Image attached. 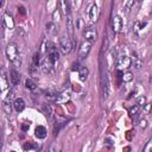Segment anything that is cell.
Segmentation results:
<instances>
[{
    "label": "cell",
    "mask_w": 152,
    "mask_h": 152,
    "mask_svg": "<svg viewBox=\"0 0 152 152\" xmlns=\"http://www.w3.org/2000/svg\"><path fill=\"white\" fill-rule=\"evenodd\" d=\"M132 80H133V74H132V72L127 71V72H124V74H122V81H124V82H129V81H132Z\"/></svg>",
    "instance_id": "cb8c5ba5"
},
{
    "label": "cell",
    "mask_w": 152,
    "mask_h": 152,
    "mask_svg": "<svg viewBox=\"0 0 152 152\" xmlns=\"http://www.w3.org/2000/svg\"><path fill=\"white\" fill-rule=\"evenodd\" d=\"M46 128L44 126H37L36 129H34V134L38 139H44L46 137Z\"/></svg>",
    "instance_id": "5bb4252c"
},
{
    "label": "cell",
    "mask_w": 152,
    "mask_h": 152,
    "mask_svg": "<svg viewBox=\"0 0 152 152\" xmlns=\"http://www.w3.org/2000/svg\"><path fill=\"white\" fill-rule=\"evenodd\" d=\"M139 113H140V107H139V106L135 104V106L131 107V109H129V116H131L133 120H135V119L138 118Z\"/></svg>",
    "instance_id": "e0dca14e"
},
{
    "label": "cell",
    "mask_w": 152,
    "mask_h": 152,
    "mask_svg": "<svg viewBox=\"0 0 152 152\" xmlns=\"http://www.w3.org/2000/svg\"><path fill=\"white\" fill-rule=\"evenodd\" d=\"M131 64H132V59L126 55H121L116 59V68L119 70H126L131 66Z\"/></svg>",
    "instance_id": "5b68a950"
},
{
    "label": "cell",
    "mask_w": 152,
    "mask_h": 152,
    "mask_svg": "<svg viewBox=\"0 0 152 152\" xmlns=\"http://www.w3.org/2000/svg\"><path fill=\"white\" fill-rule=\"evenodd\" d=\"M58 49L59 48H57L55 44H48V46H46V55L45 56L49 59H51L53 63L57 62L58 58H59V51H58Z\"/></svg>",
    "instance_id": "277c9868"
},
{
    "label": "cell",
    "mask_w": 152,
    "mask_h": 152,
    "mask_svg": "<svg viewBox=\"0 0 152 152\" xmlns=\"http://www.w3.org/2000/svg\"><path fill=\"white\" fill-rule=\"evenodd\" d=\"M23 148H24L25 151H27V150H36V148H38V147H37V145H36L34 142L27 141V142H25V144L23 145Z\"/></svg>",
    "instance_id": "44dd1931"
},
{
    "label": "cell",
    "mask_w": 152,
    "mask_h": 152,
    "mask_svg": "<svg viewBox=\"0 0 152 152\" xmlns=\"http://www.w3.org/2000/svg\"><path fill=\"white\" fill-rule=\"evenodd\" d=\"M91 43H89V42H83L82 44H81V46H80V49H78V57H80V59H84V58H87V56L89 55V52H90V50H91Z\"/></svg>",
    "instance_id": "8992f818"
},
{
    "label": "cell",
    "mask_w": 152,
    "mask_h": 152,
    "mask_svg": "<svg viewBox=\"0 0 152 152\" xmlns=\"http://www.w3.org/2000/svg\"><path fill=\"white\" fill-rule=\"evenodd\" d=\"M134 5V1H127V2H125V10H126V12H128L129 10H131V7Z\"/></svg>",
    "instance_id": "4316f807"
},
{
    "label": "cell",
    "mask_w": 152,
    "mask_h": 152,
    "mask_svg": "<svg viewBox=\"0 0 152 152\" xmlns=\"http://www.w3.org/2000/svg\"><path fill=\"white\" fill-rule=\"evenodd\" d=\"M112 28H113V32L114 33H118L121 31L122 28V19L120 15H114L113 19H112Z\"/></svg>",
    "instance_id": "ba28073f"
},
{
    "label": "cell",
    "mask_w": 152,
    "mask_h": 152,
    "mask_svg": "<svg viewBox=\"0 0 152 152\" xmlns=\"http://www.w3.org/2000/svg\"><path fill=\"white\" fill-rule=\"evenodd\" d=\"M28 127H30V126H28V124H24V125L21 126V129H23V131H27V129H28Z\"/></svg>",
    "instance_id": "f1b7e54d"
},
{
    "label": "cell",
    "mask_w": 152,
    "mask_h": 152,
    "mask_svg": "<svg viewBox=\"0 0 152 152\" xmlns=\"http://www.w3.org/2000/svg\"><path fill=\"white\" fill-rule=\"evenodd\" d=\"M8 87V81H7V76L5 75V71H1V91L4 93Z\"/></svg>",
    "instance_id": "ac0fdd59"
},
{
    "label": "cell",
    "mask_w": 152,
    "mask_h": 152,
    "mask_svg": "<svg viewBox=\"0 0 152 152\" xmlns=\"http://www.w3.org/2000/svg\"><path fill=\"white\" fill-rule=\"evenodd\" d=\"M10 81L12 83V86H18L20 82V74L19 71H17L15 69H12L10 71Z\"/></svg>",
    "instance_id": "8fae6325"
},
{
    "label": "cell",
    "mask_w": 152,
    "mask_h": 152,
    "mask_svg": "<svg viewBox=\"0 0 152 152\" xmlns=\"http://www.w3.org/2000/svg\"><path fill=\"white\" fill-rule=\"evenodd\" d=\"M66 28H68V32H69L70 38H72L74 37V20L71 18V15H68L66 17Z\"/></svg>",
    "instance_id": "9a60e30c"
},
{
    "label": "cell",
    "mask_w": 152,
    "mask_h": 152,
    "mask_svg": "<svg viewBox=\"0 0 152 152\" xmlns=\"http://www.w3.org/2000/svg\"><path fill=\"white\" fill-rule=\"evenodd\" d=\"M25 87H26L28 90H34L36 87H37V84H36V82H34L32 78H26V81H25Z\"/></svg>",
    "instance_id": "d6986e66"
},
{
    "label": "cell",
    "mask_w": 152,
    "mask_h": 152,
    "mask_svg": "<svg viewBox=\"0 0 152 152\" xmlns=\"http://www.w3.org/2000/svg\"><path fill=\"white\" fill-rule=\"evenodd\" d=\"M82 34L86 39V42H89V43H94L96 39H97V30L94 25H89V26H86L82 31Z\"/></svg>",
    "instance_id": "3957f363"
},
{
    "label": "cell",
    "mask_w": 152,
    "mask_h": 152,
    "mask_svg": "<svg viewBox=\"0 0 152 152\" xmlns=\"http://www.w3.org/2000/svg\"><path fill=\"white\" fill-rule=\"evenodd\" d=\"M89 75V70L87 66H80V70H78V76H80V80L81 81H86L87 77Z\"/></svg>",
    "instance_id": "2e32d148"
},
{
    "label": "cell",
    "mask_w": 152,
    "mask_h": 152,
    "mask_svg": "<svg viewBox=\"0 0 152 152\" xmlns=\"http://www.w3.org/2000/svg\"><path fill=\"white\" fill-rule=\"evenodd\" d=\"M2 18H4V19H2V21H4V25H5L7 28L12 30V28L14 27V20H13V17H12V15H11L8 12H5Z\"/></svg>",
    "instance_id": "30bf717a"
},
{
    "label": "cell",
    "mask_w": 152,
    "mask_h": 152,
    "mask_svg": "<svg viewBox=\"0 0 152 152\" xmlns=\"http://www.w3.org/2000/svg\"><path fill=\"white\" fill-rule=\"evenodd\" d=\"M40 61H42V59H40V53H39V52H36V53L33 55V58H32V65H34L36 68H38Z\"/></svg>",
    "instance_id": "ffe728a7"
},
{
    "label": "cell",
    "mask_w": 152,
    "mask_h": 152,
    "mask_svg": "<svg viewBox=\"0 0 152 152\" xmlns=\"http://www.w3.org/2000/svg\"><path fill=\"white\" fill-rule=\"evenodd\" d=\"M133 55L135 56V57H134V61H133V65L135 66V69H140L141 65H142V62H141V59L135 55V52H133Z\"/></svg>",
    "instance_id": "603a6c76"
},
{
    "label": "cell",
    "mask_w": 152,
    "mask_h": 152,
    "mask_svg": "<svg viewBox=\"0 0 152 152\" xmlns=\"http://www.w3.org/2000/svg\"><path fill=\"white\" fill-rule=\"evenodd\" d=\"M72 46H74V42L70 37L63 36V37L59 38V50L63 55L70 53V51L72 50Z\"/></svg>",
    "instance_id": "7a4b0ae2"
},
{
    "label": "cell",
    "mask_w": 152,
    "mask_h": 152,
    "mask_svg": "<svg viewBox=\"0 0 152 152\" xmlns=\"http://www.w3.org/2000/svg\"><path fill=\"white\" fill-rule=\"evenodd\" d=\"M139 126H140V128H141V129H145V128L147 127V121H146L145 119L140 120V122H139Z\"/></svg>",
    "instance_id": "83f0119b"
},
{
    "label": "cell",
    "mask_w": 152,
    "mask_h": 152,
    "mask_svg": "<svg viewBox=\"0 0 152 152\" xmlns=\"http://www.w3.org/2000/svg\"><path fill=\"white\" fill-rule=\"evenodd\" d=\"M142 152H152V138H151V139L148 140V142L145 145Z\"/></svg>",
    "instance_id": "484cf974"
},
{
    "label": "cell",
    "mask_w": 152,
    "mask_h": 152,
    "mask_svg": "<svg viewBox=\"0 0 152 152\" xmlns=\"http://www.w3.org/2000/svg\"><path fill=\"white\" fill-rule=\"evenodd\" d=\"M145 103H146V97L145 96H139L138 99H137V106H139V107H141V106H145Z\"/></svg>",
    "instance_id": "d4e9b609"
},
{
    "label": "cell",
    "mask_w": 152,
    "mask_h": 152,
    "mask_svg": "<svg viewBox=\"0 0 152 152\" xmlns=\"http://www.w3.org/2000/svg\"><path fill=\"white\" fill-rule=\"evenodd\" d=\"M11 96H12V95H10L8 97L4 99V101H2V109H4L7 114H11L12 108H13V102H11Z\"/></svg>",
    "instance_id": "4fadbf2b"
},
{
    "label": "cell",
    "mask_w": 152,
    "mask_h": 152,
    "mask_svg": "<svg viewBox=\"0 0 152 152\" xmlns=\"http://www.w3.org/2000/svg\"><path fill=\"white\" fill-rule=\"evenodd\" d=\"M6 57L7 59L10 61V63L15 66V68H19L21 65V56H20V51H19V48L15 43L11 42L7 44L6 46Z\"/></svg>",
    "instance_id": "6da1fadb"
},
{
    "label": "cell",
    "mask_w": 152,
    "mask_h": 152,
    "mask_svg": "<svg viewBox=\"0 0 152 152\" xmlns=\"http://www.w3.org/2000/svg\"><path fill=\"white\" fill-rule=\"evenodd\" d=\"M42 71L44 72V74H51L52 71H53V69H55V63L51 61V59H49L46 56L44 57V59L42 61Z\"/></svg>",
    "instance_id": "52a82bcc"
},
{
    "label": "cell",
    "mask_w": 152,
    "mask_h": 152,
    "mask_svg": "<svg viewBox=\"0 0 152 152\" xmlns=\"http://www.w3.org/2000/svg\"><path fill=\"white\" fill-rule=\"evenodd\" d=\"M99 17H100L99 6H97L96 4H93L91 7H90V10H89V19H90L93 23H95V21L99 19Z\"/></svg>",
    "instance_id": "9c48e42d"
},
{
    "label": "cell",
    "mask_w": 152,
    "mask_h": 152,
    "mask_svg": "<svg viewBox=\"0 0 152 152\" xmlns=\"http://www.w3.org/2000/svg\"><path fill=\"white\" fill-rule=\"evenodd\" d=\"M43 112H44V114L46 115V118H51L52 116V109H51V107L49 106V104H44L43 106Z\"/></svg>",
    "instance_id": "7402d4cb"
},
{
    "label": "cell",
    "mask_w": 152,
    "mask_h": 152,
    "mask_svg": "<svg viewBox=\"0 0 152 152\" xmlns=\"http://www.w3.org/2000/svg\"><path fill=\"white\" fill-rule=\"evenodd\" d=\"M13 109L18 113L23 112L25 109V101L21 99V97H17L14 101H13Z\"/></svg>",
    "instance_id": "7c38bea8"
}]
</instances>
